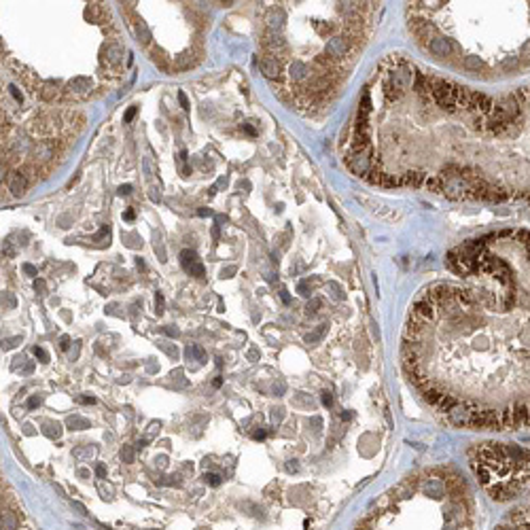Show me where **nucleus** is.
<instances>
[{
    "label": "nucleus",
    "mask_w": 530,
    "mask_h": 530,
    "mask_svg": "<svg viewBox=\"0 0 530 530\" xmlns=\"http://www.w3.org/2000/svg\"><path fill=\"white\" fill-rule=\"evenodd\" d=\"M378 74L413 100V126L426 140L378 132L348 134L346 153L363 159L371 185L424 187L450 200L526 202L530 206V85L484 94L393 55Z\"/></svg>",
    "instance_id": "f03ea898"
},
{
    "label": "nucleus",
    "mask_w": 530,
    "mask_h": 530,
    "mask_svg": "<svg viewBox=\"0 0 530 530\" xmlns=\"http://www.w3.org/2000/svg\"><path fill=\"white\" fill-rule=\"evenodd\" d=\"M68 346H70V339H68V337H62L60 348H62V350H66V348H68Z\"/></svg>",
    "instance_id": "4c0bfd02"
},
{
    "label": "nucleus",
    "mask_w": 530,
    "mask_h": 530,
    "mask_svg": "<svg viewBox=\"0 0 530 530\" xmlns=\"http://www.w3.org/2000/svg\"><path fill=\"white\" fill-rule=\"evenodd\" d=\"M204 479H206V484H210V486H219L221 484V477L214 475V473H206Z\"/></svg>",
    "instance_id": "aec40b11"
},
{
    "label": "nucleus",
    "mask_w": 530,
    "mask_h": 530,
    "mask_svg": "<svg viewBox=\"0 0 530 530\" xmlns=\"http://www.w3.org/2000/svg\"><path fill=\"white\" fill-rule=\"evenodd\" d=\"M45 433H47L49 437H60V433H62V430H60V426H57V424H47Z\"/></svg>",
    "instance_id": "a211bd4d"
},
{
    "label": "nucleus",
    "mask_w": 530,
    "mask_h": 530,
    "mask_svg": "<svg viewBox=\"0 0 530 530\" xmlns=\"http://www.w3.org/2000/svg\"><path fill=\"white\" fill-rule=\"evenodd\" d=\"M38 405H40V399H38V397H32V399L28 401V407H30V409H34V407H38Z\"/></svg>",
    "instance_id": "7c9ffc66"
},
{
    "label": "nucleus",
    "mask_w": 530,
    "mask_h": 530,
    "mask_svg": "<svg viewBox=\"0 0 530 530\" xmlns=\"http://www.w3.org/2000/svg\"><path fill=\"white\" fill-rule=\"evenodd\" d=\"M284 26V11L282 9H274L267 15V30L269 32H280Z\"/></svg>",
    "instance_id": "1a4fd4ad"
},
{
    "label": "nucleus",
    "mask_w": 530,
    "mask_h": 530,
    "mask_svg": "<svg viewBox=\"0 0 530 530\" xmlns=\"http://www.w3.org/2000/svg\"><path fill=\"white\" fill-rule=\"evenodd\" d=\"M9 92H11V96H13L17 102H23V96H21V92H19V89L15 87V85H11V87H9Z\"/></svg>",
    "instance_id": "393cba45"
},
{
    "label": "nucleus",
    "mask_w": 530,
    "mask_h": 530,
    "mask_svg": "<svg viewBox=\"0 0 530 530\" xmlns=\"http://www.w3.org/2000/svg\"><path fill=\"white\" fill-rule=\"evenodd\" d=\"M409 30L435 57L479 79L530 72V2H413Z\"/></svg>",
    "instance_id": "7ed1b4c3"
},
{
    "label": "nucleus",
    "mask_w": 530,
    "mask_h": 530,
    "mask_svg": "<svg viewBox=\"0 0 530 530\" xmlns=\"http://www.w3.org/2000/svg\"><path fill=\"white\" fill-rule=\"evenodd\" d=\"M197 214H200V217H212V210L210 208H200Z\"/></svg>",
    "instance_id": "72a5a7b5"
},
{
    "label": "nucleus",
    "mask_w": 530,
    "mask_h": 530,
    "mask_svg": "<svg viewBox=\"0 0 530 530\" xmlns=\"http://www.w3.org/2000/svg\"><path fill=\"white\" fill-rule=\"evenodd\" d=\"M195 263H197V255H195V251H189V248H187V251L180 253V265H183V267H185L187 271L191 269Z\"/></svg>",
    "instance_id": "9b49d317"
},
{
    "label": "nucleus",
    "mask_w": 530,
    "mask_h": 530,
    "mask_svg": "<svg viewBox=\"0 0 530 530\" xmlns=\"http://www.w3.org/2000/svg\"><path fill=\"white\" fill-rule=\"evenodd\" d=\"M34 286H36V291H45V282H43V280H36Z\"/></svg>",
    "instance_id": "ea45409f"
},
{
    "label": "nucleus",
    "mask_w": 530,
    "mask_h": 530,
    "mask_svg": "<svg viewBox=\"0 0 530 530\" xmlns=\"http://www.w3.org/2000/svg\"><path fill=\"white\" fill-rule=\"evenodd\" d=\"M79 401H81V403H94V399H92V397H81Z\"/></svg>",
    "instance_id": "c03bdc74"
},
{
    "label": "nucleus",
    "mask_w": 530,
    "mask_h": 530,
    "mask_svg": "<svg viewBox=\"0 0 530 530\" xmlns=\"http://www.w3.org/2000/svg\"><path fill=\"white\" fill-rule=\"evenodd\" d=\"M117 191H119V195H130L132 193V185H121Z\"/></svg>",
    "instance_id": "cd10ccee"
},
{
    "label": "nucleus",
    "mask_w": 530,
    "mask_h": 530,
    "mask_svg": "<svg viewBox=\"0 0 530 530\" xmlns=\"http://www.w3.org/2000/svg\"><path fill=\"white\" fill-rule=\"evenodd\" d=\"M136 113H138V109H136V106H130V109L126 111V115H123V121H126V123H130L132 119L136 117Z\"/></svg>",
    "instance_id": "412c9836"
},
{
    "label": "nucleus",
    "mask_w": 530,
    "mask_h": 530,
    "mask_svg": "<svg viewBox=\"0 0 530 530\" xmlns=\"http://www.w3.org/2000/svg\"><path fill=\"white\" fill-rule=\"evenodd\" d=\"M2 255H4V257H9V259H11V257H15V251H13L11 242H4V244H2Z\"/></svg>",
    "instance_id": "b1692460"
},
{
    "label": "nucleus",
    "mask_w": 530,
    "mask_h": 530,
    "mask_svg": "<svg viewBox=\"0 0 530 530\" xmlns=\"http://www.w3.org/2000/svg\"><path fill=\"white\" fill-rule=\"evenodd\" d=\"M242 130L246 132L248 136H257V130H255V128L251 126V123H242Z\"/></svg>",
    "instance_id": "bb28decb"
},
{
    "label": "nucleus",
    "mask_w": 530,
    "mask_h": 530,
    "mask_svg": "<svg viewBox=\"0 0 530 530\" xmlns=\"http://www.w3.org/2000/svg\"><path fill=\"white\" fill-rule=\"evenodd\" d=\"M136 36H138V40H142V43H148V38H151V34H148V30L142 21L136 23Z\"/></svg>",
    "instance_id": "2eb2a0df"
},
{
    "label": "nucleus",
    "mask_w": 530,
    "mask_h": 530,
    "mask_svg": "<svg viewBox=\"0 0 530 530\" xmlns=\"http://www.w3.org/2000/svg\"><path fill=\"white\" fill-rule=\"evenodd\" d=\"M123 219H126V221H134V210H132V208L126 210V212H123Z\"/></svg>",
    "instance_id": "f704fd0d"
},
{
    "label": "nucleus",
    "mask_w": 530,
    "mask_h": 530,
    "mask_svg": "<svg viewBox=\"0 0 530 530\" xmlns=\"http://www.w3.org/2000/svg\"><path fill=\"white\" fill-rule=\"evenodd\" d=\"M4 299H6V305H9V308H13V305H15V299H13L9 293H4Z\"/></svg>",
    "instance_id": "e433bc0d"
},
{
    "label": "nucleus",
    "mask_w": 530,
    "mask_h": 530,
    "mask_svg": "<svg viewBox=\"0 0 530 530\" xmlns=\"http://www.w3.org/2000/svg\"><path fill=\"white\" fill-rule=\"evenodd\" d=\"M136 265H138V269H144V261L140 259V257H138V259H136Z\"/></svg>",
    "instance_id": "a18cd8bd"
},
{
    "label": "nucleus",
    "mask_w": 530,
    "mask_h": 530,
    "mask_svg": "<svg viewBox=\"0 0 530 530\" xmlns=\"http://www.w3.org/2000/svg\"><path fill=\"white\" fill-rule=\"evenodd\" d=\"M225 185H227V178H219V180H217V185H214V187L219 189V187H225Z\"/></svg>",
    "instance_id": "a19ab883"
},
{
    "label": "nucleus",
    "mask_w": 530,
    "mask_h": 530,
    "mask_svg": "<svg viewBox=\"0 0 530 530\" xmlns=\"http://www.w3.org/2000/svg\"><path fill=\"white\" fill-rule=\"evenodd\" d=\"M469 462L494 501H516L530 490V450L520 443L486 441L469 450Z\"/></svg>",
    "instance_id": "39448f33"
},
{
    "label": "nucleus",
    "mask_w": 530,
    "mask_h": 530,
    "mask_svg": "<svg viewBox=\"0 0 530 530\" xmlns=\"http://www.w3.org/2000/svg\"><path fill=\"white\" fill-rule=\"evenodd\" d=\"M96 473H98V475H100V477H104V473H106V469H104V465H100V467H98V471H96Z\"/></svg>",
    "instance_id": "37998d69"
},
{
    "label": "nucleus",
    "mask_w": 530,
    "mask_h": 530,
    "mask_svg": "<svg viewBox=\"0 0 530 530\" xmlns=\"http://www.w3.org/2000/svg\"><path fill=\"white\" fill-rule=\"evenodd\" d=\"M189 274H191V276H195V278H204V274H206V271H204V265H202L200 261H197V263L193 265V267L189 269Z\"/></svg>",
    "instance_id": "dca6fc26"
},
{
    "label": "nucleus",
    "mask_w": 530,
    "mask_h": 530,
    "mask_svg": "<svg viewBox=\"0 0 530 530\" xmlns=\"http://www.w3.org/2000/svg\"><path fill=\"white\" fill-rule=\"evenodd\" d=\"M227 221H229V219L225 217V214H219V217H217V223H219V225H221V223H227Z\"/></svg>",
    "instance_id": "79ce46f5"
},
{
    "label": "nucleus",
    "mask_w": 530,
    "mask_h": 530,
    "mask_svg": "<svg viewBox=\"0 0 530 530\" xmlns=\"http://www.w3.org/2000/svg\"><path fill=\"white\" fill-rule=\"evenodd\" d=\"M477 503L452 467L418 471L382 494L352 530H475Z\"/></svg>",
    "instance_id": "20e7f679"
},
{
    "label": "nucleus",
    "mask_w": 530,
    "mask_h": 530,
    "mask_svg": "<svg viewBox=\"0 0 530 530\" xmlns=\"http://www.w3.org/2000/svg\"><path fill=\"white\" fill-rule=\"evenodd\" d=\"M43 96H45V98H51V96H53V87H51V85H47V87H45V92H43Z\"/></svg>",
    "instance_id": "58836bf2"
},
{
    "label": "nucleus",
    "mask_w": 530,
    "mask_h": 530,
    "mask_svg": "<svg viewBox=\"0 0 530 530\" xmlns=\"http://www.w3.org/2000/svg\"><path fill=\"white\" fill-rule=\"evenodd\" d=\"M23 271H26V274H30V276H36L34 265H30V263H26V265H23Z\"/></svg>",
    "instance_id": "c756f323"
},
{
    "label": "nucleus",
    "mask_w": 530,
    "mask_h": 530,
    "mask_svg": "<svg viewBox=\"0 0 530 530\" xmlns=\"http://www.w3.org/2000/svg\"><path fill=\"white\" fill-rule=\"evenodd\" d=\"M163 331H165L168 335H172V337H176V335H178V329H176V327H165Z\"/></svg>",
    "instance_id": "473e14b6"
},
{
    "label": "nucleus",
    "mask_w": 530,
    "mask_h": 530,
    "mask_svg": "<svg viewBox=\"0 0 530 530\" xmlns=\"http://www.w3.org/2000/svg\"><path fill=\"white\" fill-rule=\"evenodd\" d=\"M148 197H151V200L157 204V202H161V193H159V189L157 187H151L148 189Z\"/></svg>",
    "instance_id": "5701e85b"
},
{
    "label": "nucleus",
    "mask_w": 530,
    "mask_h": 530,
    "mask_svg": "<svg viewBox=\"0 0 530 530\" xmlns=\"http://www.w3.org/2000/svg\"><path fill=\"white\" fill-rule=\"evenodd\" d=\"M185 354H187V359H191V361H193V359L202 361V363L206 361V354H204V350H202L200 346H195V344H193V346H189L187 350H185Z\"/></svg>",
    "instance_id": "f8f14e48"
},
{
    "label": "nucleus",
    "mask_w": 530,
    "mask_h": 530,
    "mask_svg": "<svg viewBox=\"0 0 530 530\" xmlns=\"http://www.w3.org/2000/svg\"><path fill=\"white\" fill-rule=\"evenodd\" d=\"M121 458L126 460V462H132V460H134V450H132L130 445H123V450H121Z\"/></svg>",
    "instance_id": "f3484780"
},
{
    "label": "nucleus",
    "mask_w": 530,
    "mask_h": 530,
    "mask_svg": "<svg viewBox=\"0 0 530 530\" xmlns=\"http://www.w3.org/2000/svg\"><path fill=\"white\" fill-rule=\"evenodd\" d=\"M121 55H123V51H121L119 45H111L109 49H106V57H109L111 64H117L121 60Z\"/></svg>",
    "instance_id": "ddd939ff"
},
{
    "label": "nucleus",
    "mask_w": 530,
    "mask_h": 530,
    "mask_svg": "<svg viewBox=\"0 0 530 530\" xmlns=\"http://www.w3.org/2000/svg\"><path fill=\"white\" fill-rule=\"evenodd\" d=\"M68 426L74 430H83V428H89V422L81 416H72V418H68Z\"/></svg>",
    "instance_id": "4468645a"
},
{
    "label": "nucleus",
    "mask_w": 530,
    "mask_h": 530,
    "mask_svg": "<svg viewBox=\"0 0 530 530\" xmlns=\"http://www.w3.org/2000/svg\"><path fill=\"white\" fill-rule=\"evenodd\" d=\"M155 310H157V314H163V295L161 293L155 295Z\"/></svg>",
    "instance_id": "4be33fe9"
},
{
    "label": "nucleus",
    "mask_w": 530,
    "mask_h": 530,
    "mask_svg": "<svg viewBox=\"0 0 530 530\" xmlns=\"http://www.w3.org/2000/svg\"><path fill=\"white\" fill-rule=\"evenodd\" d=\"M280 297H282V301H284L286 305H288V303H291V293H288V291H286V288H282V291H280Z\"/></svg>",
    "instance_id": "c85d7f7f"
},
{
    "label": "nucleus",
    "mask_w": 530,
    "mask_h": 530,
    "mask_svg": "<svg viewBox=\"0 0 530 530\" xmlns=\"http://www.w3.org/2000/svg\"><path fill=\"white\" fill-rule=\"evenodd\" d=\"M68 89H74V92H87V89H92V79L87 77H77L68 83Z\"/></svg>",
    "instance_id": "9d476101"
},
{
    "label": "nucleus",
    "mask_w": 530,
    "mask_h": 530,
    "mask_svg": "<svg viewBox=\"0 0 530 530\" xmlns=\"http://www.w3.org/2000/svg\"><path fill=\"white\" fill-rule=\"evenodd\" d=\"M253 437H255V439H259V441H261V439H265V437H267V433H265V430H255V435H253Z\"/></svg>",
    "instance_id": "c9c22d12"
},
{
    "label": "nucleus",
    "mask_w": 530,
    "mask_h": 530,
    "mask_svg": "<svg viewBox=\"0 0 530 530\" xmlns=\"http://www.w3.org/2000/svg\"><path fill=\"white\" fill-rule=\"evenodd\" d=\"M259 68H261V72H263V77H265V79H269V81H280V64H278L276 57H271V55L261 57V60H259Z\"/></svg>",
    "instance_id": "0eeeda50"
},
{
    "label": "nucleus",
    "mask_w": 530,
    "mask_h": 530,
    "mask_svg": "<svg viewBox=\"0 0 530 530\" xmlns=\"http://www.w3.org/2000/svg\"><path fill=\"white\" fill-rule=\"evenodd\" d=\"M231 274H236V267H234V265H231V267H227V269H223V274H221V276H223V278H231Z\"/></svg>",
    "instance_id": "2f4dec72"
},
{
    "label": "nucleus",
    "mask_w": 530,
    "mask_h": 530,
    "mask_svg": "<svg viewBox=\"0 0 530 530\" xmlns=\"http://www.w3.org/2000/svg\"><path fill=\"white\" fill-rule=\"evenodd\" d=\"M26 176H23L21 172H11L9 176H6V187H9V191L15 193V195H19L23 193V189H26Z\"/></svg>",
    "instance_id": "6e6552de"
},
{
    "label": "nucleus",
    "mask_w": 530,
    "mask_h": 530,
    "mask_svg": "<svg viewBox=\"0 0 530 530\" xmlns=\"http://www.w3.org/2000/svg\"><path fill=\"white\" fill-rule=\"evenodd\" d=\"M458 280L411 303L403 371L433 411L469 430L530 428V231H492L452 248Z\"/></svg>",
    "instance_id": "f257e3e1"
},
{
    "label": "nucleus",
    "mask_w": 530,
    "mask_h": 530,
    "mask_svg": "<svg viewBox=\"0 0 530 530\" xmlns=\"http://www.w3.org/2000/svg\"><path fill=\"white\" fill-rule=\"evenodd\" d=\"M34 357L40 359V363H49V354L43 350V348H38V346L34 348Z\"/></svg>",
    "instance_id": "6ab92c4d"
},
{
    "label": "nucleus",
    "mask_w": 530,
    "mask_h": 530,
    "mask_svg": "<svg viewBox=\"0 0 530 530\" xmlns=\"http://www.w3.org/2000/svg\"><path fill=\"white\" fill-rule=\"evenodd\" d=\"M494 530H530V492L496 524Z\"/></svg>",
    "instance_id": "423d86ee"
},
{
    "label": "nucleus",
    "mask_w": 530,
    "mask_h": 530,
    "mask_svg": "<svg viewBox=\"0 0 530 530\" xmlns=\"http://www.w3.org/2000/svg\"><path fill=\"white\" fill-rule=\"evenodd\" d=\"M178 102H180V106H183L185 111H189V100H187L185 92H178Z\"/></svg>",
    "instance_id": "a878e982"
}]
</instances>
